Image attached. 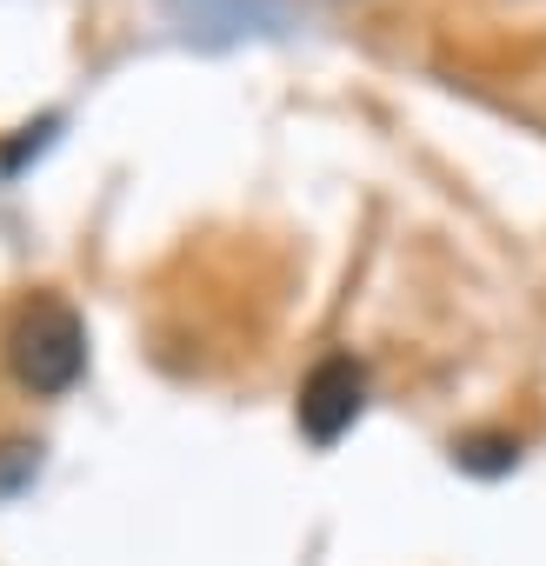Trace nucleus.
<instances>
[{
	"label": "nucleus",
	"mask_w": 546,
	"mask_h": 566,
	"mask_svg": "<svg viewBox=\"0 0 546 566\" xmlns=\"http://www.w3.org/2000/svg\"><path fill=\"white\" fill-rule=\"evenodd\" d=\"M360 400H367V374L354 354H327L307 380H301V427L307 440H340L354 420H360Z\"/></svg>",
	"instance_id": "f03ea898"
},
{
	"label": "nucleus",
	"mask_w": 546,
	"mask_h": 566,
	"mask_svg": "<svg viewBox=\"0 0 546 566\" xmlns=\"http://www.w3.org/2000/svg\"><path fill=\"white\" fill-rule=\"evenodd\" d=\"M453 453H460V467H473V473H506V467L519 460V447H513V440H500V433H480V440H460Z\"/></svg>",
	"instance_id": "7ed1b4c3"
},
{
	"label": "nucleus",
	"mask_w": 546,
	"mask_h": 566,
	"mask_svg": "<svg viewBox=\"0 0 546 566\" xmlns=\"http://www.w3.org/2000/svg\"><path fill=\"white\" fill-rule=\"evenodd\" d=\"M8 367L28 394H67L87 367V327L74 307L61 301H34L21 307V321L8 327Z\"/></svg>",
	"instance_id": "f257e3e1"
}]
</instances>
